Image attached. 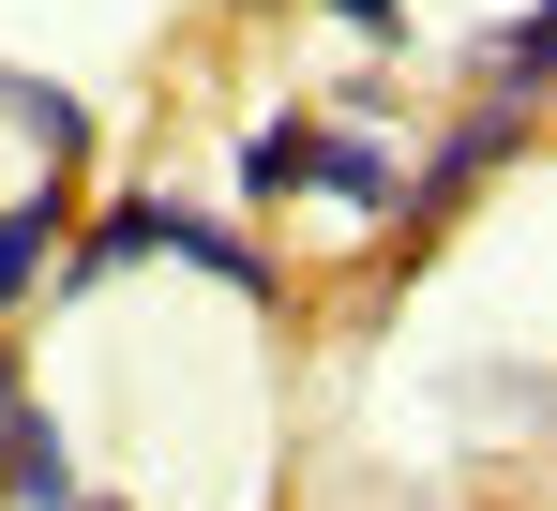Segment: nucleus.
Masks as SVG:
<instances>
[{
  "instance_id": "obj_1",
  "label": "nucleus",
  "mask_w": 557,
  "mask_h": 511,
  "mask_svg": "<svg viewBox=\"0 0 557 511\" xmlns=\"http://www.w3.org/2000/svg\"><path fill=\"white\" fill-rule=\"evenodd\" d=\"M301 180H317L347 226H392V211H407V166H392V136H317V151H301Z\"/></svg>"
},
{
  "instance_id": "obj_2",
  "label": "nucleus",
  "mask_w": 557,
  "mask_h": 511,
  "mask_svg": "<svg viewBox=\"0 0 557 511\" xmlns=\"http://www.w3.org/2000/svg\"><path fill=\"white\" fill-rule=\"evenodd\" d=\"M0 497L15 511H76V451H61V422L15 391V422H0Z\"/></svg>"
},
{
  "instance_id": "obj_3",
  "label": "nucleus",
  "mask_w": 557,
  "mask_h": 511,
  "mask_svg": "<svg viewBox=\"0 0 557 511\" xmlns=\"http://www.w3.org/2000/svg\"><path fill=\"white\" fill-rule=\"evenodd\" d=\"M151 256H196V271H211V286H242V301H272V256L242 241V226H211V211H182V196H166V211H151Z\"/></svg>"
},
{
  "instance_id": "obj_4",
  "label": "nucleus",
  "mask_w": 557,
  "mask_h": 511,
  "mask_svg": "<svg viewBox=\"0 0 557 511\" xmlns=\"http://www.w3.org/2000/svg\"><path fill=\"white\" fill-rule=\"evenodd\" d=\"M46 271H61V180H30V196L0 211V316H15Z\"/></svg>"
},
{
  "instance_id": "obj_5",
  "label": "nucleus",
  "mask_w": 557,
  "mask_h": 511,
  "mask_svg": "<svg viewBox=\"0 0 557 511\" xmlns=\"http://www.w3.org/2000/svg\"><path fill=\"white\" fill-rule=\"evenodd\" d=\"M543 0H512V15H497V30H482V76H497V105H543Z\"/></svg>"
},
{
  "instance_id": "obj_6",
  "label": "nucleus",
  "mask_w": 557,
  "mask_h": 511,
  "mask_svg": "<svg viewBox=\"0 0 557 511\" xmlns=\"http://www.w3.org/2000/svg\"><path fill=\"white\" fill-rule=\"evenodd\" d=\"M0 105L30 121V151H46V166H76V151H91V105H76L61 76H0Z\"/></svg>"
},
{
  "instance_id": "obj_7",
  "label": "nucleus",
  "mask_w": 557,
  "mask_h": 511,
  "mask_svg": "<svg viewBox=\"0 0 557 511\" xmlns=\"http://www.w3.org/2000/svg\"><path fill=\"white\" fill-rule=\"evenodd\" d=\"M301 151H317V121H272V136H242V196H286V180H301Z\"/></svg>"
},
{
  "instance_id": "obj_8",
  "label": "nucleus",
  "mask_w": 557,
  "mask_h": 511,
  "mask_svg": "<svg viewBox=\"0 0 557 511\" xmlns=\"http://www.w3.org/2000/svg\"><path fill=\"white\" fill-rule=\"evenodd\" d=\"M347 30H376V46H407V0H332Z\"/></svg>"
},
{
  "instance_id": "obj_9",
  "label": "nucleus",
  "mask_w": 557,
  "mask_h": 511,
  "mask_svg": "<svg viewBox=\"0 0 557 511\" xmlns=\"http://www.w3.org/2000/svg\"><path fill=\"white\" fill-rule=\"evenodd\" d=\"M15 391H30V376H15V346H0V422H15Z\"/></svg>"
},
{
  "instance_id": "obj_10",
  "label": "nucleus",
  "mask_w": 557,
  "mask_h": 511,
  "mask_svg": "<svg viewBox=\"0 0 557 511\" xmlns=\"http://www.w3.org/2000/svg\"><path fill=\"white\" fill-rule=\"evenodd\" d=\"M76 511H121V497H76Z\"/></svg>"
},
{
  "instance_id": "obj_11",
  "label": "nucleus",
  "mask_w": 557,
  "mask_h": 511,
  "mask_svg": "<svg viewBox=\"0 0 557 511\" xmlns=\"http://www.w3.org/2000/svg\"><path fill=\"white\" fill-rule=\"evenodd\" d=\"M226 15H257V0H226Z\"/></svg>"
}]
</instances>
